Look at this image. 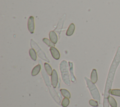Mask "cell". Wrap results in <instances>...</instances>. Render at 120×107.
<instances>
[{
    "mask_svg": "<svg viewBox=\"0 0 120 107\" xmlns=\"http://www.w3.org/2000/svg\"><path fill=\"white\" fill-rule=\"evenodd\" d=\"M60 69L61 72V76L63 82L68 85H70V81L69 74L68 70V65L67 61L65 60L61 61L60 64Z\"/></svg>",
    "mask_w": 120,
    "mask_h": 107,
    "instance_id": "1",
    "label": "cell"
},
{
    "mask_svg": "<svg viewBox=\"0 0 120 107\" xmlns=\"http://www.w3.org/2000/svg\"><path fill=\"white\" fill-rule=\"evenodd\" d=\"M84 79L86 80V83L87 84V86L91 93L92 97L93 99L97 100L99 102L100 101V96L97 88L96 87L94 84L91 81H90V79H89L87 77H85Z\"/></svg>",
    "mask_w": 120,
    "mask_h": 107,
    "instance_id": "2",
    "label": "cell"
},
{
    "mask_svg": "<svg viewBox=\"0 0 120 107\" xmlns=\"http://www.w3.org/2000/svg\"><path fill=\"white\" fill-rule=\"evenodd\" d=\"M30 46L32 48L34 49L37 52L38 56L43 59L44 61H45L47 62H49V60L48 59L47 57L46 56L45 53L42 51V50L39 47V46L37 45V44L33 41L32 39L30 40Z\"/></svg>",
    "mask_w": 120,
    "mask_h": 107,
    "instance_id": "3",
    "label": "cell"
},
{
    "mask_svg": "<svg viewBox=\"0 0 120 107\" xmlns=\"http://www.w3.org/2000/svg\"><path fill=\"white\" fill-rule=\"evenodd\" d=\"M51 84L52 85L54 88L57 87L58 83V76L57 71L55 69H53L51 75Z\"/></svg>",
    "mask_w": 120,
    "mask_h": 107,
    "instance_id": "4",
    "label": "cell"
},
{
    "mask_svg": "<svg viewBox=\"0 0 120 107\" xmlns=\"http://www.w3.org/2000/svg\"><path fill=\"white\" fill-rule=\"evenodd\" d=\"M28 29L29 32L32 34L34 33L35 29V23L34 18L32 16H30L28 20Z\"/></svg>",
    "mask_w": 120,
    "mask_h": 107,
    "instance_id": "5",
    "label": "cell"
},
{
    "mask_svg": "<svg viewBox=\"0 0 120 107\" xmlns=\"http://www.w3.org/2000/svg\"><path fill=\"white\" fill-rule=\"evenodd\" d=\"M52 57L55 60H59L60 58V54L59 51L54 47H51L50 48Z\"/></svg>",
    "mask_w": 120,
    "mask_h": 107,
    "instance_id": "6",
    "label": "cell"
},
{
    "mask_svg": "<svg viewBox=\"0 0 120 107\" xmlns=\"http://www.w3.org/2000/svg\"><path fill=\"white\" fill-rule=\"evenodd\" d=\"M50 40L54 44H56L58 40V38L56 33L54 31H51L49 34Z\"/></svg>",
    "mask_w": 120,
    "mask_h": 107,
    "instance_id": "7",
    "label": "cell"
},
{
    "mask_svg": "<svg viewBox=\"0 0 120 107\" xmlns=\"http://www.w3.org/2000/svg\"><path fill=\"white\" fill-rule=\"evenodd\" d=\"M90 80L91 82L95 84L98 81V74L97 70L95 69H93L90 75Z\"/></svg>",
    "mask_w": 120,
    "mask_h": 107,
    "instance_id": "8",
    "label": "cell"
},
{
    "mask_svg": "<svg viewBox=\"0 0 120 107\" xmlns=\"http://www.w3.org/2000/svg\"><path fill=\"white\" fill-rule=\"evenodd\" d=\"M75 25L73 23H71L69 25L67 31H66V35L68 36H71L73 34V33L75 31Z\"/></svg>",
    "mask_w": 120,
    "mask_h": 107,
    "instance_id": "9",
    "label": "cell"
},
{
    "mask_svg": "<svg viewBox=\"0 0 120 107\" xmlns=\"http://www.w3.org/2000/svg\"><path fill=\"white\" fill-rule=\"evenodd\" d=\"M68 64H69V70H70V72L71 81L73 82H75L76 81V79H75V77L74 74L73 64V63L71 61H69Z\"/></svg>",
    "mask_w": 120,
    "mask_h": 107,
    "instance_id": "10",
    "label": "cell"
},
{
    "mask_svg": "<svg viewBox=\"0 0 120 107\" xmlns=\"http://www.w3.org/2000/svg\"><path fill=\"white\" fill-rule=\"evenodd\" d=\"M41 68V66L40 64H38L36 66H35L32 70L31 75L32 76H35L37 75L40 71Z\"/></svg>",
    "mask_w": 120,
    "mask_h": 107,
    "instance_id": "11",
    "label": "cell"
},
{
    "mask_svg": "<svg viewBox=\"0 0 120 107\" xmlns=\"http://www.w3.org/2000/svg\"><path fill=\"white\" fill-rule=\"evenodd\" d=\"M108 100L109 102V103L110 104V106L112 107H117V102L115 99L112 96H108Z\"/></svg>",
    "mask_w": 120,
    "mask_h": 107,
    "instance_id": "12",
    "label": "cell"
},
{
    "mask_svg": "<svg viewBox=\"0 0 120 107\" xmlns=\"http://www.w3.org/2000/svg\"><path fill=\"white\" fill-rule=\"evenodd\" d=\"M60 91L63 97L65 98H68V99L70 98L71 94L68 90L65 89H61L60 90Z\"/></svg>",
    "mask_w": 120,
    "mask_h": 107,
    "instance_id": "13",
    "label": "cell"
},
{
    "mask_svg": "<svg viewBox=\"0 0 120 107\" xmlns=\"http://www.w3.org/2000/svg\"><path fill=\"white\" fill-rule=\"evenodd\" d=\"M29 54H30V57L33 61H36L37 56L36 54V52L34 49L31 48L29 50Z\"/></svg>",
    "mask_w": 120,
    "mask_h": 107,
    "instance_id": "14",
    "label": "cell"
},
{
    "mask_svg": "<svg viewBox=\"0 0 120 107\" xmlns=\"http://www.w3.org/2000/svg\"><path fill=\"white\" fill-rule=\"evenodd\" d=\"M44 67H45V70L46 71L47 74L49 76H51L52 72V69L51 67L50 66V65L47 63H44Z\"/></svg>",
    "mask_w": 120,
    "mask_h": 107,
    "instance_id": "15",
    "label": "cell"
},
{
    "mask_svg": "<svg viewBox=\"0 0 120 107\" xmlns=\"http://www.w3.org/2000/svg\"><path fill=\"white\" fill-rule=\"evenodd\" d=\"M109 92L112 95L120 97V89L111 90L109 91Z\"/></svg>",
    "mask_w": 120,
    "mask_h": 107,
    "instance_id": "16",
    "label": "cell"
},
{
    "mask_svg": "<svg viewBox=\"0 0 120 107\" xmlns=\"http://www.w3.org/2000/svg\"><path fill=\"white\" fill-rule=\"evenodd\" d=\"M43 41L48 46H50V47H54L55 45L53 44L50 40L48 39L47 38H44L43 39Z\"/></svg>",
    "mask_w": 120,
    "mask_h": 107,
    "instance_id": "17",
    "label": "cell"
},
{
    "mask_svg": "<svg viewBox=\"0 0 120 107\" xmlns=\"http://www.w3.org/2000/svg\"><path fill=\"white\" fill-rule=\"evenodd\" d=\"M69 104V100L68 98H64L61 102V106L63 107H67L68 106Z\"/></svg>",
    "mask_w": 120,
    "mask_h": 107,
    "instance_id": "18",
    "label": "cell"
},
{
    "mask_svg": "<svg viewBox=\"0 0 120 107\" xmlns=\"http://www.w3.org/2000/svg\"><path fill=\"white\" fill-rule=\"evenodd\" d=\"M89 104L94 107H97L98 106V103L97 101L93 100V99H90L89 101Z\"/></svg>",
    "mask_w": 120,
    "mask_h": 107,
    "instance_id": "19",
    "label": "cell"
}]
</instances>
